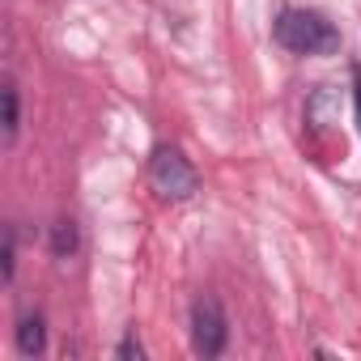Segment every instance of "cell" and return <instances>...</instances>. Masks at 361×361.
Returning a JSON list of instances; mask_svg holds the SVG:
<instances>
[{
  "mask_svg": "<svg viewBox=\"0 0 361 361\" xmlns=\"http://www.w3.org/2000/svg\"><path fill=\"white\" fill-rule=\"evenodd\" d=\"M77 247H81V230H77V221H73V217H60V221L51 226V255H56V259H73Z\"/></svg>",
  "mask_w": 361,
  "mask_h": 361,
  "instance_id": "5",
  "label": "cell"
},
{
  "mask_svg": "<svg viewBox=\"0 0 361 361\" xmlns=\"http://www.w3.org/2000/svg\"><path fill=\"white\" fill-rule=\"evenodd\" d=\"M149 183L157 196L166 200H192L200 192V174L196 166L183 157V149H174V145H153L149 153Z\"/></svg>",
  "mask_w": 361,
  "mask_h": 361,
  "instance_id": "2",
  "label": "cell"
},
{
  "mask_svg": "<svg viewBox=\"0 0 361 361\" xmlns=\"http://www.w3.org/2000/svg\"><path fill=\"white\" fill-rule=\"evenodd\" d=\"M0 98H5V145H13V140H18V128H22V98H18V85L5 81Z\"/></svg>",
  "mask_w": 361,
  "mask_h": 361,
  "instance_id": "6",
  "label": "cell"
},
{
  "mask_svg": "<svg viewBox=\"0 0 361 361\" xmlns=\"http://www.w3.org/2000/svg\"><path fill=\"white\" fill-rule=\"evenodd\" d=\"M226 344H230V319H226V310H221V302L217 298H196L192 302V348H196V357H221L226 353Z\"/></svg>",
  "mask_w": 361,
  "mask_h": 361,
  "instance_id": "3",
  "label": "cell"
},
{
  "mask_svg": "<svg viewBox=\"0 0 361 361\" xmlns=\"http://www.w3.org/2000/svg\"><path fill=\"white\" fill-rule=\"evenodd\" d=\"M18 276V226H5V281Z\"/></svg>",
  "mask_w": 361,
  "mask_h": 361,
  "instance_id": "7",
  "label": "cell"
},
{
  "mask_svg": "<svg viewBox=\"0 0 361 361\" xmlns=\"http://www.w3.org/2000/svg\"><path fill=\"white\" fill-rule=\"evenodd\" d=\"M272 39L285 51H293V56H331V51H340L336 22L327 13H319V9H298V5H289V9L276 13Z\"/></svg>",
  "mask_w": 361,
  "mask_h": 361,
  "instance_id": "1",
  "label": "cell"
},
{
  "mask_svg": "<svg viewBox=\"0 0 361 361\" xmlns=\"http://www.w3.org/2000/svg\"><path fill=\"white\" fill-rule=\"evenodd\" d=\"M43 348H47V319H43V310H26L18 319V353L39 357Z\"/></svg>",
  "mask_w": 361,
  "mask_h": 361,
  "instance_id": "4",
  "label": "cell"
},
{
  "mask_svg": "<svg viewBox=\"0 0 361 361\" xmlns=\"http://www.w3.org/2000/svg\"><path fill=\"white\" fill-rule=\"evenodd\" d=\"M348 77H353V106H357V128H361V64H353V68H348Z\"/></svg>",
  "mask_w": 361,
  "mask_h": 361,
  "instance_id": "9",
  "label": "cell"
},
{
  "mask_svg": "<svg viewBox=\"0 0 361 361\" xmlns=\"http://www.w3.org/2000/svg\"><path fill=\"white\" fill-rule=\"evenodd\" d=\"M115 357H119V361H132V357L140 361V357H145V344H140L136 327H128V331H123V340L115 344Z\"/></svg>",
  "mask_w": 361,
  "mask_h": 361,
  "instance_id": "8",
  "label": "cell"
}]
</instances>
